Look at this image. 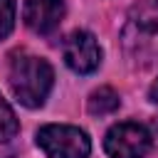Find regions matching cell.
<instances>
[{"label": "cell", "mask_w": 158, "mask_h": 158, "mask_svg": "<svg viewBox=\"0 0 158 158\" xmlns=\"http://www.w3.org/2000/svg\"><path fill=\"white\" fill-rule=\"evenodd\" d=\"M116 109H118V94L109 86H101L89 96V111L94 116H106Z\"/></svg>", "instance_id": "7"}, {"label": "cell", "mask_w": 158, "mask_h": 158, "mask_svg": "<svg viewBox=\"0 0 158 158\" xmlns=\"http://www.w3.org/2000/svg\"><path fill=\"white\" fill-rule=\"evenodd\" d=\"M25 22L40 35L52 32L62 17H64V2L62 0H27L25 2Z\"/></svg>", "instance_id": "6"}, {"label": "cell", "mask_w": 158, "mask_h": 158, "mask_svg": "<svg viewBox=\"0 0 158 158\" xmlns=\"http://www.w3.org/2000/svg\"><path fill=\"white\" fill-rule=\"evenodd\" d=\"M104 146L111 158H146L151 151V133L141 123L123 121L106 133Z\"/></svg>", "instance_id": "4"}, {"label": "cell", "mask_w": 158, "mask_h": 158, "mask_svg": "<svg viewBox=\"0 0 158 158\" xmlns=\"http://www.w3.org/2000/svg\"><path fill=\"white\" fill-rule=\"evenodd\" d=\"M37 143L47 158H86L91 151V143L81 128L62 123L42 126L37 131Z\"/></svg>", "instance_id": "3"}, {"label": "cell", "mask_w": 158, "mask_h": 158, "mask_svg": "<svg viewBox=\"0 0 158 158\" xmlns=\"http://www.w3.org/2000/svg\"><path fill=\"white\" fill-rule=\"evenodd\" d=\"M17 133V118L15 111L10 109V104L0 96V141H10Z\"/></svg>", "instance_id": "8"}, {"label": "cell", "mask_w": 158, "mask_h": 158, "mask_svg": "<svg viewBox=\"0 0 158 158\" xmlns=\"http://www.w3.org/2000/svg\"><path fill=\"white\" fill-rule=\"evenodd\" d=\"M123 49L141 64L158 62V0H141L121 32Z\"/></svg>", "instance_id": "1"}, {"label": "cell", "mask_w": 158, "mask_h": 158, "mask_svg": "<svg viewBox=\"0 0 158 158\" xmlns=\"http://www.w3.org/2000/svg\"><path fill=\"white\" fill-rule=\"evenodd\" d=\"M62 52H64L67 67H69L72 72H77V74H89V72H94V69L99 67V62H101V49H99L94 35H89V32H84V30L72 32V35L64 40Z\"/></svg>", "instance_id": "5"}, {"label": "cell", "mask_w": 158, "mask_h": 158, "mask_svg": "<svg viewBox=\"0 0 158 158\" xmlns=\"http://www.w3.org/2000/svg\"><path fill=\"white\" fill-rule=\"evenodd\" d=\"M151 101H156V104H158V81L151 86Z\"/></svg>", "instance_id": "10"}, {"label": "cell", "mask_w": 158, "mask_h": 158, "mask_svg": "<svg viewBox=\"0 0 158 158\" xmlns=\"http://www.w3.org/2000/svg\"><path fill=\"white\" fill-rule=\"evenodd\" d=\"M15 25V0H0V40L10 35Z\"/></svg>", "instance_id": "9"}, {"label": "cell", "mask_w": 158, "mask_h": 158, "mask_svg": "<svg viewBox=\"0 0 158 158\" xmlns=\"http://www.w3.org/2000/svg\"><path fill=\"white\" fill-rule=\"evenodd\" d=\"M54 81V72L47 59L35 54H17L10 64V86L20 104L37 109L44 104Z\"/></svg>", "instance_id": "2"}]
</instances>
